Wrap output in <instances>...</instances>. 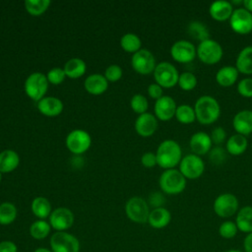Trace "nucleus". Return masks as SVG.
<instances>
[{
	"mask_svg": "<svg viewBox=\"0 0 252 252\" xmlns=\"http://www.w3.org/2000/svg\"><path fill=\"white\" fill-rule=\"evenodd\" d=\"M225 158H226L225 151L221 147H215L211 149L209 152V158L211 162H213L214 164H217V165L221 164L225 160Z\"/></svg>",
	"mask_w": 252,
	"mask_h": 252,
	"instance_id": "obj_40",
	"label": "nucleus"
},
{
	"mask_svg": "<svg viewBox=\"0 0 252 252\" xmlns=\"http://www.w3.org/2000/svg\"><path fill=\"white\" fill-rule=\"evenodd\" d=\"M225 252H242V251L236 250V249H229V250H227V251H225Z\"/></svg>",
	"mask_w": 252,
	"mask_h": 252,
	"instance_id": "obj_52",
	"label": "nucleus"
},
{
	"mask_svg": "<svg viewBox=\"0 0 252 252\" xmlns=\"http://www.w3.org/2000/svg\"><path fill=\"white\" fill-rule=\"evenodd\" d=\"M37 108L42 114L46 116H56L62 112L63 103L56 97L47 96L41 98L37 102Z\"/></svg>",
	"mask_w": 252,
	"mask_h": 252,
	"instance_id": "obj_21",
	"label": "nucleus"
},
{
	"mask_svg": "<svg viewBox=\"0 0 252 252\" xmlns=\"http://www.w3.org/2000/svg\"><path fill=\"white\" fill-rule=\"evenodd\" d=\"M242 3L244 5L245 9L252 13V0H244V1H242Z\"/></svg>",
	"mask_w": 252,
	"mask_h": 252,
	"instance_id": "obj_50",
	"label": "nucleus"
},
{
	"mask_svg": "<svg viewBox=\"0 0 252 252\" xmlns=\"http://www.w3.org/2000/svg\"><path fill=\"white\" fill-rule=\"evenodd\" d=\"M50 245L53 252H79V240L72 234L58 231L50 239Z\"/></svg>",
	"mask_w": 252,
	"mask_h": 252,
	"instance_id": "obj_9",
	"label": "nucleus"
},
{
	"mask_svg": "<svg viewBox=\"0 0 252 252\" xmlns=\"http://www.w3.org/2000/svg\"><path fill=\"white\" fill-rule=\"evenodd\" d=\"M130 104H131V107L132 109L137 112V113H140V114H143L146 112V110L148 109V100L147 98L143 95V94H134L131 98V101H130Z\"/></svg>",
	"mask_w": 252,
	"mask_h": 252,
	"instance_id": "obj_39",
	"label": "nucleus"
},
{
	"mask_svg": "<svg viewBox=\"0 0 252 252\" xmlns=\"http://www.w3.org/2000/svg\"><path fill=\"white\" fill-rule=\"evenodd\" d=\"M235 223L238 230L245 233L252 232V207L251 206H245L237 212Z\"/></svg>",
	"mask_w": 252,
	"mask_h": 252,
	"instance_id": "obj_24",
	"label": "nucleus"
},
{
	"mask_svg": "<svg viewBox=\"0 0 252 252\" xmlns=\"http://www.w3.org/2000/svg\"><path fill=\"white\" fill-rule=\"evenodd\" d=\"M65 76H66V74L64 72V69L53 68L48 72L47 80H48V82H50L53 85H58L64 81Z\"/></svg>",
	"mask_w": 252,
	"mask_h": 252,
	"instance_id": "obj_42",
	"label": "nucleus"
},
{
	"mask_svg": "<svg viewBox=\"0 0 252 252\" xmlns=\"http://www.w3.org/2000/svg\"><path fill=\"white\" fill-rule=\"evenodd\" d=\"M154 76L160 87L171 88L178 82L179 74L176 67L166 61L158 63L154 71Z\"/></svg>",
	"mask_w": 252,
	"mask_h": 252,
	"instance_id": "obj_6",
	"label": "nucleus"
},
{
	"mask_svg": "<svg viewBox=\"0 0 252 252\" xmlns=\"http://www.w3.org/2000/svg\"><path fill=\"white\" fill-rule=\"evenodd\" d=\"M171 220V215L169 211L163 207L155 208L152 212H150L148 221L151 226L155 228H162L165 227Z\"/></svg>",
	"mask_w": 252,
	"mask_h": 252,
	"instance_id": "obj_22",
	"label": "nucleus"
},
{
	"mask_svg": "<svg viewBox=\"0 0 252 252\" xmlns=\"http://www.w3.org/2000/svg\"><path fill=\"white\" fill-rule=\"evenodd\" d=\"M132 66L140 74L146 75L155 71L156 59L153 53L147 49H140L132 57Z\"/></svg>",
	"mask_w": 252,
	"mask_h": 252,
	"instance_id": "obj_14",
	"label": "nucleus"
},
{
	"mask_svg": "<svg viewBox=\"0 0 252 252\" xmlns=\"http://www.w3.org/2000/svg\"><path fill=\"white\" fill-rule=\"evenodd\" d=\"M149 202L153 207L156 208H160L161 205L165 202V199L163 197V195L159 192H154L150 195L149 197Z\"/></svg>",
	"mask_w": 252,
	"mask_h": 252,
	"instance_id": "obj_45",
	"label": "nucleus"
},
{
	"mask_svg": "<svg viewBox=\"0 0 252 252\" xmlns=\"http://www.w3.org/2000/svg\"><path fill=\"white\" fill-rule=\"evenodd\" d=\"M247 139L244 135L233 134L226 141V151L233 156H238L244 153L247 148Z\"/></svg>",
	"mask_w": 252,
	"mask_h": 252,
	"instance_id": "obj_28",
	"label": "nucleus"
},
{
	"mask_svg": "<svg viewBox=\"0 0 252 252\" xmlns=\"http://www.w3.org/2000/svg\"><path fill=\"white\" fill-rule=\"evenodd\" d=\"M17 217L16 207L9 202L2 203L0 205V223L1 224H10L15 220Z\"/></svg>",
	"mask_w": 252,
	"mask_h": 252,
	"instance_id": "obj_32",
	"label": "nucleus"
},
{
	"mask_svg": "<svg viewBox=\"0 0 252 252\" xmlns=\"http://www.w3.org/2000/svg\"><path fill=\"white\" fill-rule=\"evenodd\" d=\"M212 144L213 142L210 135L203 131L194 133L189 141V145L192 152L197 156L209 153L210 150L212 149Z\"/></svg>",
	"mask_w": 252,
	"mask_h": 252,
	"instance_id": "obj_17",
	"label": "nucleus"
},
{
	"mask_svg": "<svg viewBox=\"0 0 252 252\" xmlns=\"http://www.w3.org/2000/svg\"><path fill=\"white\" fill-rule=\"evenodd\" d=\"M125 211L127 217L135 222L144 223L148 221L150 215L149 206L147 202L141 197H132L129 199L126 203Z\"/></svg>",
	"mask_w": 252,
	"mask_h": 252,
	"instance_id": "obj_8",
	"label": "nucleus"
},
{
	"mask_svg": "<svg viewBox=\"0 0 252 252\" xmlns=\"http://www.w3.org/2000/svg\"><path fill=\"white\" fill-rule=\"evenodd\" d=\"M232 125L235 131L241 135H248L252 132V110L243 109L238 111L233 119Z\"/></svg>",
	"mask_w": 252,
	"mask_h": 252,
	"instance_id": "obj_19",
	"label": "nucleus"
},
{
	"mask_svg": "<svg viewBox=\"0 0 252 252\" xmlns=\"http://www.w3.org/2000/svg\"><path fill=\"white\" fill-rule=\"evenodd\" d=\"M238 93L245 97H252V78H244L237 84Z\"/></svg>",
	"mask_w": 252,
	"mask_h": 252,
	"instance_id": "obj_41",
	"label": "nucleus"
},
{
	"mask_svg": "<svg viewBox=\"0 0 252 252\" xmlns=\"http://www.w3.org/2000/svg\"><path fill=\"white\" fill-rule=\"evenodd\" d=\"M2 172H0V181H1V178H2V174H1Z\"/></svg>",
	"mask_w": 252,
	"mask_h": 252,
	"instance_id": "obj_53",
	"label": "nucleus"
},
{
	"mask_svg": "<svg viewBox=\"0 0 252 252\" xmlns=\"http://www.w3.org/2000/svg\"><path fill=\"white\" fill-rule=\"evenodd\" d=\"M107 80L99 74H93L85 81L86 90L92 94H100L107 89Z\"/></svg>",
	"mask_w": 252,
	"mask_h": 252,
	"instance_id": "obj_23",
	"label": "nucleus"
},
{
	"mask_svg": "<svg viewBox=\"0 0 252 252\" xmlns=\"http://www.w3.org/2000/svg\"><path fill=\"white\" fill-rule=\"evenodd\" d=\"M50 4L49 0H27L25 2L26 10L32 16H39L46 11Z\"/></svg>",
	"mask_w": 252,
	"mask_h": 252,
	"instance_id": "obj_35",
	"label": "nucleus"
},
{
	"mask_svg": "<svg viewBox=\"0 0 252 252\" xmlns=\"http://www.w3.org/2000/svg\"><path fill=\"white\" fill-rule=\"evenodd\" d=\"M210 15L217 21H225L230 18L233 7L232 4L226 0H217L211 3L209 8Z\"/></svg>",
	"mask_w": 252,
	"mask_h": 252,
	"instance_id": "obj_20",
	"label": "nucleus"
},
{
	"mask_svg": "<svg viewBox=\"0 0 252 252\" xmlns=\"http://www.w3.org/2000/svg\"><path fill=\"white\" fill-rule=\"evenodd\" d=\"M64 72L69 78H80L86 72V63L80 58H72L66 62L64 66Z\"/></svg>",
	"mask_w": 252,
	"mask_h": 252,
	"instance_id": "obj_29",
	"label": "nucleus"
},
{
	"mask_svg": "<svg viewBox=\"0 0 252 252\" xmlns=\"http://www.w3.org/2000/svg\"><path fill=\"white\" fill-rule=\"evenodd\" d=\"M243 247L245 252H252V232L247 233L243 241Z\"/></svg>",
	"mask_w": 252,
	"mask_h": 252,
	"instance_id": "obj_49",
	"label": "nucleus"
},
{
	"mask_svg": "<svg viewBox=\"0 0 252 252\" xmlns=\"http://www.w3.org/2000/svg\"><path fill=\"white\" fill-rule=\"evenodd\" d=\"M51 226L58 230L63 231L72 226L74 222L73 213L67 208H58L54 210L49 217Z\"/></svg>",
	"mask_w": 252,
	"mask_h": 252,
	"instance_id": "obj_15",
	"label": "nucleus"
},
{
	"mask_svg": "<svg viewBox=\"0 0 252 252\" xmlns=\"http://www.w3.org/2000/svg\"><path fill=\"white\" fill-rule=\"evenodd\" d=\"M238 77V70L234 66H223L220 68L216 74L217 82L222 87L233 85Z\"/></svg>",
	"mask_w": 252,
	"mask_h": 252,
	"instance_id": "obj_25",
	"label": "nucleus"
},
{
	"mask_svg": "<svg viewBox=\"0 0 252 252\" xmlns=\"http://www.w3.org/2000/svg\"><path fill=\"white\" fill-rule=\"evenodd\" d=\"M238 231V228L236 226V223L231 221V220H226L223 221L220 227H219V233L222 238L229 239L232 238L236 235Z\"/></svg>",
	"mask_w": 252,
	"mask_h": 252,
	"instance_id": "obj_38",
	"label": "nucleus"
},
{
	"mask_svg": "<svg viewBox=\"0 0 252 252\" xmlns=\"http://www.w3.org/2000/svg\"><path fill=\"white\" fill-rule=\"evenodd\" d=\"M157 128H158L157 118L151 113L145 112L136 119V122H135L136 132L143 137L152 136L156 132Z\"/></svg>",
	"mask_w": 252,
	"mask_h": 252,
	"instance_id": "obj_18",
	"label": "nucleus"
},
{
	"mask_svg": "<svg viewBox=\"0 0 252 252\" xmlns=\"http://www.w3.org/2000/svg\"><path fill=\"white\" fill-rule=\"evenodd\" d=\"M0 252H17V246L12 241L0 242Z\"/></svg>",
	"mask_w": 252,
	"mask_h": 252,
	"instance_id": "obj_48",
	"label": "nucleus"
},
{
	"mask_svg": "<svg viewBox=\"0 0 252 252\" xmlns=\"http://www.w3.org/2000/svg\"><path fill=\"white\" fill-rule=\"evenodd\" d=\"M34 252H51L50 250H48V249H46V248H42V247H40V248H37Z\"/></svg>",
	"mask_w": 252,
	"mask_h": 252,
	"instance_id": "obj_51",
	"label": "nucleus"
},
{
	"mask_svg": "<svg viewBox=\"0 0 252 252\" xmlns=\"http://www.w3.org/2000/svg\"><path fill=\"white\" fill-rule=\"evenodd\" d=\"M122 76V69L118 65H110L105 70V79L110 82L118 81Z\"/></svg>",
	"mask_w": 252,
	"mask_h": 252,
	"instance_id": "obj_43",
	"label": "nucleus"
},
{
	"mask_svg": "<svg viewBox=\"0 0 252 252\" xmlns=\"http://www.w3.org/2000/svg\"><path fill=\"white\" fill-rule=\"evenodd\" d=\"M213 208L219 217L228 218L237 212L238 200L236 196L231 193H223L215 199Z\"/></svg>",
	"mask_w": 252,
	"mask_h": 252,
	"instance_id": "obj_10",
	"label": "nucleus"
},
{
	"mask_svg": "<svg viewBox=\"0 0 252 252\" xmlns=\"http://www.w3.org/2000/svg\"><path fill=\"white\" fill-rule=\"evenodd\" d=\"M159 186L167 194H178L185 189L186 178L175 168L164 170L159 177Z\"/></svg>",
	"mask_w": 252,
	"mask_h": 252,
	"instance_id": "obj_3",
	"label": "nucleus"
},
{
	"mask_svg": "<svg viewBox=\"0 0 252 252\" xmlns=\"http://www.w3.org/2000/svg\"><path fill=\"white\" fill-rule=\"evenodd\" d=\"M50 231V224L45 220H36L34 221L30 228L31 235L35 239L45 238Z\"/></svg>",
	"mask_w": 252,
	"mask_h": 252,
	"instance_id": "obj_36",
	"label": "nucleus"
},
{
	"mask_svg": "<svg viewBox=\"0 0 252 252\" xmlns=\"http://www.w3.org/2000/svg\"><path fill=\"white\" fill-rule=\"evenodd\" d=\"M32 211L39 219H45L51 213V205L44 197H37L32 203Z\"/></svg>",
	"mask_w": 252,
	"mask_h": 252,
	"instance_id": "obj_31",
	"label": "nucleus"
},
{
	"mask_svg": "<svg viewBox=\"0 0 252 252\" xmlns=\"http://www.w3.org/2000/svg\"><path fill=\"white\" fill-rule=\"evenodd\" d=\"M170 54L175 61L188 63L196 57L197 48L191 41L180 39L172 44L170 48Z\"/></svg>",
	"mask_w": 252,
	"mask_h": 252,
	"instance_id": "obj_12",
	"label": "nucleus"
},
{
	"mask_svg": "<svg viewBox=\"0 0 252 252\" xmlns=\"http://www.w3.org/2000/svg\"><path fill=\"white\" fill-rule=\"evenodd\" d=\"M210 137H211L213 143L219 145V144H221L225 140L226 132L221 126H218L212 130Z\"/></svg>",
	"mask_w": 252,
	"mask_h": 252,
	"instance_id": "obj_44",
	"label": "nucleus"
},
{
	"mask_svg": "<svg viewBox=\"0 0 252 252\" xmlns=\"http://www.w3.org/2000/svg\"><path fill=\"white\" fill-rule=\"evenodd\" d=\"M20 162V158L15 151L6 150L0 153V172H10L14 170Z\"/></svg>",
	"mask_w": 252,
	"mask_h": 252,
	"instance_id": "obj_27",
	"label": "nucleus"
},
{
	"mask_svg": "<svg viewBox=\"0 0 252 252\" xmlns=\"http://www.w3.org/2000/svg\"><path fill=\"white\" fill-rule=\"evenodd\" d=\"M48 88V80L42 73L31 74L25 82L26 94L34 101H39L43 98Z\"/></svg>",
	"mask_w": 252,
	"mask_h": 252,
	"instance_id": "obj_5",
	"label": "nucleus"
},
{
	"mask_svg": "<svg viewBox=\"0 0 252 252\" xmlns=\"http://www.w3.org/2000/svg\"><path fill=\"white\" fill-rule=\"evenodd\" d=\"M229 24L235 32L249 33L252 31V13L245 8H236L229 18Z\"/></svg>",
	"mask_w": 252,
	"mask_h": 252,
	"instance_id": "obj_11",
	"label": "nucleus"
},
{
	"mask_svg": "<svg viewBox=\"0 0 252 252\" xmlns=\"http://www.w3.org/2000/svg\"><path fill=\"white\" fill-rule=\"evenodd\" d=\"M197 55L202 62L215 64L222 57V47L217 40L210 37L198 44Z\"/></svg>",
	"mask_w": 252,
	"mask_h": 252,
	"instance_id": "obj_4",
	"label": "nucleus"
},
{
	"mask_svg": "<svg viewBox=\"0 0 252 252\" xmlns=\"http://www.w3.org/2000/svg\"><path fill=\"white\" fill-rule=\"evenodd\" d=\"M158 164L165 169L173 168L182 158V151L179 144L174 140L162 141L157 150Z\"/></svg>",
	"mask_w": 252,
	"mask_h": 252,
	"instance_id": "obj_1",
	"label": "nucleus"
},
{
	"mask_svg": "<svg viewBox=\"0 0 252 252\" xmlns=\"http://www.w3.org/2000/svg\"><path fill=\"white\" fill-rule=\"evenodd\" d=\"M176 107L175 100L171 96L162 95L155 103L156 116L162 121L169 120L175 115Z\"/></svg>",
	"mask_w": 252,
	"mask_h": 252,
	"instance_id": "obj_16",
	"label": "nucleus"
},
{
	"mask_svg": "<svg viewBox=\"0 0 252 252\" xmlns=\"http://www.w3.org/2000/svg\"><path fill=\"white\" fill-rule=\"evenodd\" d=\"M179 170L185 178L195 179L200 177L205 170L204 160L195 154H188L179 162Z\"/></svg>",
	"mask_w": 252,
	"mask_h": 252,
	"instance_id": "obj_7",
	"label": "nucleus"
},
{
	"mask_svg": "<svg viewBox=\"0 0 252 252\" xmlns=\"http://www.w3.org/2000/svg\"><path fill=\"white\" fill-rule=\"evenodd\" d=\"M196 118L203 124L215 122L220 114V106L218 100L208 94L200 96L194 105Z\"/></svg>",
	"mask_w": 252,
	"mask_h": 252,
	"instance_id": "obj_2",
	"label": "nucleus"
},
{
	"mask_svg": "<svg viewBox=\"0 0 252 252\" xmlns=\"http://www.w3.org/2000/svg\"><path fill=\"white\" fill-rule=\"evenodd\" d=\"M121 47L127 52H137L141 47V39L134 33H126L121 37Z\"/></svg>",
	"mask_w": 252,
	"mask_h": 252,
	"instance_id": "obj_33",
	"label": "nucleus"
},
{
	"mask_svg": "<svg viewBox=\"0 0 252 252\" xmlns=\"http://www.w3.org/2000/svg\"><path fill=\"white\" fill-rule=\"evenodd\" d=\"M91 136L84 130H74L66 138V146L70 152L76 155L85 153L91 146Z\"/></svg>",
	"mask_w": 252,
	"mask_h": 252,
	"instance_id": "obj_13",
	"label": "nucleus"
},
{
	"mask_svg": "<svg viewBox=\"0 0 252 252\" xmlns=\"http://www.w3.org/2000/svg\"><path fill=\"white\" fill-rule=\"evenodd\" d=\"M148 93L151 97L158 99L162 96V89L158 84H151L148 88Z\"/></svg>",
	"mask_w": 252,
	"mask_h": 252,
	"instance_id": "obj_47",
	"label": "nucleus"
},
{
	"mask_svg": "<svg viewBox=\"0 0 252 252\" xmlns=\"http://www.w3.org/2000/svg\"><path fill=\"white\" fill-rule=\"evenodd\" d=\"M141 161L144 166L146 167H154L158 161H157V156L153 153H145L142 156Z\"/></svg>",
	"mask_w": 252,
	"mask_h": 252,
	"instance_id": "obj_46",
	"label": "nucleus"
},
{
	"mask_svg": "<svg viewBox=\"0 0 252 252\" xmlns=\"http://www.w3.org/2000/svg\"><path fill=\"white\" fill-rule=\"evenodd\" d=\"M236 69L243 74H252V45L245 46L236 58Z\"/></svg>",
	"mask_w": 252,
	"mask_h": 252,
	"instance_id": "obj_26",
	"label": "nucleus"
},
{
	"mask_svg": "<svg viewBox=\"0 0 252 252\" xmlns=\"http://www.w3.org/2000/svg\"><path fill=\"white\" fill-rule=\"evenodd\" d=\"M188 33L195 39L201 41L210 38L209 29L205 23L201 21H192L188 25Z\"/></svg>",
	"mask_w": 252,
	"mask_h": 252,
	"instance_id": "obj_30",
	"label": "nucleus"
},
{
	"mask_svg": "<svg viewBox=\"0 0 252 252\" xmlns=\"http://www.w3.org/2000/svg\"><path fill=\"white\" fill-rule=\"evenodd\" d=\"M175 116L177 120L181 123H191L196 119V114L194 107L188 104H181L176 107Z\"/></svg>",
	"mask_w": 252,
	"mask_h": 252,
	"instance_id": "obj_34",
	"label": "nucleus"
},
{
	"mask_svg": "<svg viewBox=\"0 0 252 252\" xmlns=\"http://www.w3.org/2000/svg\"><path fill=\"white\" fill-rule=\"evenodd\" d=\"M178 85L184 91H191L197 85V77L194 73L185 71L179 75L178 78Z\"/></svg>",
	"mask_w": 252,
	"mask_h": 252,
	"instance_id": "obj_37",
	"label": "nucleus"
}]
</instances>
